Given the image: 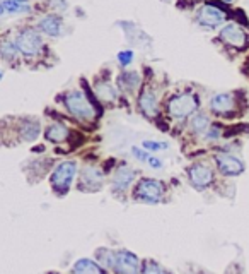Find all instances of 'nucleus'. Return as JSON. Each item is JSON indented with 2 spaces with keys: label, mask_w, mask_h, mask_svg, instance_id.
<instances>
[{
  "label": "nucleus",
  "mask_w": 249,
  "mask_h": 274,
  "mask_svg": "<svg viewBox=\"0 0 249 274\" xmlns=\"http://www.w3.org/2000/svg\"><path fill=\"white\" fill-rule=\"evenodd\" d=\"M208 124H210V122H208V117L203 113H198L196 117L191 118V129L195 132H205L208 129Z\"/></svg>",
  "instance_id": "obj_23"
},
{
  "label": "nucleus",
  "mask_w": 249,
  "mask_h": 274,
  "mask_svg": "<svg viewBox=\"0 0 249 274\" xmlns=\"http://www.w3.org/2000/svg\"><path fill=\"white\" fill-rule=\"evenodd\" d=\"M143 149L147 151H162L167 147L166 142H157V140H143Z\"/></svg>",
  "instance_id": "obj_24"
},
{
  "label": "nucleus",
  "mask_w": 249,
  "mask_h": 274,
  "mask_svg": "<svg viewBox=\"0 0 249 274\" xmlns=\"http://www.w3.org/2000/svg\"><path fill=\"white\" fill-rule=\"evenodd\" d=\"M67 136H69V131L62 124H53L46 129V139H50L51 142H62L67 139Z\"/></svg>",
  "instance_id": "obj_18"
},
{
  "label": "nucleus",
  "mask_w": 249,
  "mask_h": 274,
  "mask_svg": "<svg viewBox=\"0 0 249 274\" xmlns=\"http://www.w3.org/2000/svg\"><path fill=\"white\" fill-rule=\"evenodd\" d=\"M139 259H137L135 254L128 250H121L116 254V269L120 274H139Z\"/></svg>",
  "instance_id": "obj_8"
},
{
  "label": "nucleus",
  "mask_w": 249,
  "mask_h": 274,
  "mask_svg": "<svg viewBox=\"0 0 249 274\" xmlns=\"http://www.w3.org/2000/svg\"><path fill=\"white\" fill-rule=\"evenodd\" d=\"M220 38L224 40L227 45L234 46V48H244L248 45V36L246 33L243 31V28L237 24H227L222 28L220 31Z\"/></svg>",
  "instance_id": "obj_6"
},
{
  "label": "nucleus",
  "mask_w": 249,
  "mask_h": 274,
  "mask_svg": "<svg viewBox=\"0 0 249 274\" xmlns=\"http://www.w3.org/2000/svg\"><path fill=\"white\" fill-rule=\"evenodd\" d=\"M65 106L72 115H75L80 120H91L94 118V108H92L91 101L85 98L84 92L72 91L65 96Z\"/></svg>",
  "instance_id": "obj_2"
},
{
  "label": "nucleus",
  "mask_w": 249,
  "mask_h": 274,
  "mask_svg": "<svg viewBox=\"0 0 249 274\" xmlns=\"http://www.w3.org/2000/svg\"><path fill=\"white\" fill-rule=\"evenodd\" d=\"M210 108L215 113H229L234 108V96L229 92H220V94H215L210 99Z\"/></svg>",
  "instance_id": "obj_11"
},
{
  "label": "nucleus",
  "mask_w": 249,
  "mask_h": 274,
  "mask_svg": "<svg viewBox=\"0 0 249 274\" xmlns=\"http://www.w3.org/2000/svg\"><path fill=\"white\" fill-rule=\"evenodd\" d=\"M17 51H19L17 43L9 42V40H5V42L2 43V57L7 58V60H12V58H16L17 57Z\"/></svg>",
  "instance_id": "obj_22"
},
{
  "label": "nucleus",
  "mask_w": 249,
  "mask_h": 274,
  "mask_svg": "<svg viewBox=\"0 0 249 274\" xmlns=\"http://www.w3.org/2000/svg\"><path fill=\"white\" fill-rule=\"evenodd\" d=\"M139 83H140V77L137 72H125L120 76V84H121V88H125V90L133 91L137 86H139Z\"/></svg>",
  "instance_id": "obj_19"
},
{
  "label": "nucleus",
  "mask_w": 249,
  "mask_h": 274,
  "mask_svg": "<svg viewBox=\"0 0 249 274\" xmlns=\"http://www.w3.org/2000/svg\"><path fill=\"white\" fill-rule=\"evenodd\" d=\"M198 21L207 28H217L225 21V12L218 7L212 5V3H207L200 9L198 12Z\"/></svg>",
  "instance_id": "obj_7"
},
{
  "label": "nucleus",
  "mask_w": 249,
  "mask_h": 274,
  "mask_svg": "<svg viewBox=\"0 0 249 274\" xmlns=\"http://www.w3.org/2000/svg\"><path fill=\"white\" fill-rule=\"evenodd\" d=\"M224 2H232V0H224Z\"/></svg>",
  "instance_id": "obj_30"
},
{
  "label": "nucleus",
  "mask_w": 249,
  "mask_h": 274,
  "mask_svg": "<svg viewBox=\"0 0 249 274\" xmlns=\"http://www.w3.org/2000/svg\"><path fill=\"white\" fill-rule=\"evenodd\" d=\"M39 29L48 36H58L62 33V19L55 14H50L39 21Z\"/></svg>",
  "instance_id": "obj_12"
},
{
  "label": "nucleus",
  "mask_w": 249,
  "mask_h": 274,
  "mask_svg": "<svg viewBox=\"0 0 249 274\" xmlns=\"http://www.w3.org/2000/svg\"><path fill=\"white\" fill-rule=\"evenodd\" d=\"M118 60H120V64L123 65H130L132 64V60H133V53L130 50H125V51H120L118 53Z\"/></svg>",
  "instance_id": "obj_26"
},
{
  "label": "nucleus",
  "mask_w": 249,
  "mask_h": 274,
  "mask_svg": "<svg viewBox=\"0 0 249 274\" xmlns=\"http://www.w3.org/2000/svg\"><path fill=\"white\" fill-rule=\"evenodd\" d=\"M139 105L147 117H154V115L157 113V98H155V94L152 91L145 90L142 94H140Z\"/></svg>",
  "instance_id": "obj_13"
},
{
  "label": "nucleus",
  "mask_w": 249,
  "mask_h": 274,
  "mask_svg": "<svg viewBox=\"0 0 249 274\" xmlns=\"http://www.w3.org/2000/svg\"><path fill=\"white\" fill-rule=\"evenodd\" d=\"M217 166L224 175H241L244 172V165L237 158L227 156V154H218L217 158Z\"/></svg>",
  "instance_id": "obj_9"
},
{
  "label": "nucleus",
  "mask_w": 249,
  "mask_h": 274,
  "mask_svg": "<svg viewBox=\"0 0 249 274\" xmlns=\"http://www.w3.org/2000/svg\"><path fill=\"white\" fill-rule=\"evenodd\" d=\"M21 132H22V137H24L26 140H33V139H36V137H38L39 127H38V124H36V122H26V124L22 125Z\"/></svg>",
  "instance_id": "obj_21"
},
{
  "label": "nucleus",
  "mask_w": 249,
  "mask_h": 274,
  "mask_svg": "<svg viewBox=\"0 0 249 274\" xmlns=\"http://www.w3.org/2000/svg\"><path fill=\"white\" fill-rule=\"evenodd\" d=\"M101 173L98 172L96 168L92 166H87V168L82 170V175H80V185H87V187H92V188H98L101 185Z\"/></svg>",
  "instance_id": "obj_15"
},
{
  "label": "nucleus",
  "mask_w": 249,
  "mask_h": 274,
  "mask_svg": "<svg viewBox=\"0 0 249 274\" xmlns=\"http://www.w3.org/2000/svg\"><path fill=\"white\" fill-rule=\"evenodd\" d=\"M142 274H166V273L162 271V269L159 268V266L155 264V262H150V261H147L145 264H143Z\"/></svg>",
  "instance_id": "obj_25"
},
{
  "label": "nucleus",
  "mask_w": 249,
  "mask_h": 274,
  "mask_svg": "<svg viewBox=\"0 0 249 274\" xmlns=\"http://www.w3.org/2000/svg\"><path fill=\"white\" fill-rule=\"evenodd\" d=\"M212 179H213V175H212L210 168H207V166L195 165L189 168V180L196 188H205L207 185H210Z\"/></svg>",
  "instance_id": "obj_10"
},
{
  "label": "nucleus",
  "mask_w": 249,
  "mask_h": 274,
  "mask_svg": "<svg viewBox=\"0 0 249 274\" xmlns=\"http://www.w3.org/2000/svg\"><path fill=\"white\" fill-rule=\"evenodd\" d=\"M162 195V185L157 180L145 179L135 188V199L143 202H157Z\"/></svg>",
  "instance_id": "obj_5"
},
{
  "label": "nucleus",
  "mask_w": 249,
  "mask_h": 274,
  "mask_svg": "<svg viewBox=\"0 0 249 274\" xmlns=\"http://www.w3.org/2000/svg\"><path fill=\"white\" fill-rule=\"evenodd\" d=\"M171 117L178 118V120H183V118L189 117L198 110V98L191 92H183V94L174 96L173 99L167 105Z\"/></svg>",
  "instance_id": "obj_1"
},
{
  "label": "nucleus",
  "mask_w": 249,
  "mask_h": 274,
  "mask_svg": "<svg viewBox=\"0 0 249 274\" xmlns=\"http://www.w3.org/2000/svg\"><path fill=\"white\" fill-rule=\"evenodd\" d=\"M132 153L135 154L137 158H140L142 161H148V156H147V153H143L142 149H137V147H133L132 149Z\"/></svg>",
  "instance_id": "obj_27"
},
{
  "label": "nucleus",
  "mask_w": 249,
  "mask_h": 274,
  "mask_svg": "<svg viewBox=\"0 0 249 274\" xmlns=\"http://www.w3.org/2000/svg\"><path fill=\"white\" fill-rule=\"evenodd\" d=\"M147 163L154 166V168H161V161H157V158H148Z\"/></svg>",
  "instance_id": "obj_29"
},
{
  "label": "nucleus",
  "mask_w": 249,
  "mask_h": 274,
  "mask_svg": "<svg viewBox=\"0 0 249 274\" xmlns=\"http://www.w3.org/2000/svg\"><path fill=\"white\" fill-rule=\"evenodd\" d=\"M75 173H77L75 163L73 161L62 163V165L53 172V175H51V185H53L58 192H65L67 188L70 187V183H72Z\"/></svg>",
  "instance_id": "obj_4"
},
{
  "label": "nucleus",
  "mask_w": 249,
  "mask_h": 274,
  "mask_svg": "<svg viewBox=\"0 0 249 274\" xmlns=\"http://www.w3.org/2000/svg\"><path fill=\"white\" fill-rule=\"evenodd\" d=\"M220 136V131H218L217 127H213V129H210V132L207 134L208 139H217V137Z\"/></svg>",
  "instance_id": "obj_28"
},
{
  "label": "nucleus",
  "mask_w": 249,
  "mask_h": 274,
  "mask_svg": "<svg viewBox=\"0 0 249 274\" xmlns=\"http://www.w3.org/2000/svg\"><path fill=\"white\" fill-rule=\"evenodd\" d=\"M73 274H103V269L91 259H80L73 266Z\"/></svg>",
  "instance_id": "obj_16"
},
{
  "label": "nucleus",
  "mask_w": 249,
  "mask_h": 274,
  "mask_svg": "<svg viewBox=\"0 0 249 274\" xmlns=\"http://www.w3.org/2000/svg\"><path fill=\"white\" fill-rule=\"evenodd\" d=\"M26 10H29L28 0H2V14L5 12L17 14V12H26Z\"/></svg>",
  "instance_id": "obj_17"
},
{
  "label": "nucleus",
  "mask_w": 249,
  "mask_h": 274,
  "mask_svg": "<svg viewBox=\"0 0 249 274\" xmlns=\"http://www.w3.org/2000/svg\"><path fill=\"white\" fill-rule=\"evenodd\" d=\"M16 43L19 46V51L22 55H26V57H35L43 48V38L36 29H24L17 36Z\"/></svg>",
  "instance_id": "obj_3"
},
{
  "label": "nucleus",
  "mask_w": 249,
  "mask_h": 274,
  "mask_svg": "<svg viewBox=\"0 0 249 274\" xmlns=\"http://www.w3.org/2000/svg\"><path fill=\"white\" fill-rule=\"evenodd\" d=\"M133 179H135L133 170L128 168V166H123V168L118 170L116 175H114L113 185H114V188H118V190H125V188L133 182Z\"/></svg>",
  "instance_id": "obj_14"
},
{
  "label": "nucleus",
  "mask_w": 249,
  "mask_h": 274,
  "mask_svg": "<svg viewBox=\"0 0 249 274\" xmlns=\"http://www.w3.org/2000/svg\"><path fill=\"white\" fill-rule=\"evenodd\" d=\"M96 92H98V96L103 101H114V99H116V91H114L107 83H99L98 86H96Z\"/></svg>",
  "instance_id": "obj_20"
}]
</instances>
